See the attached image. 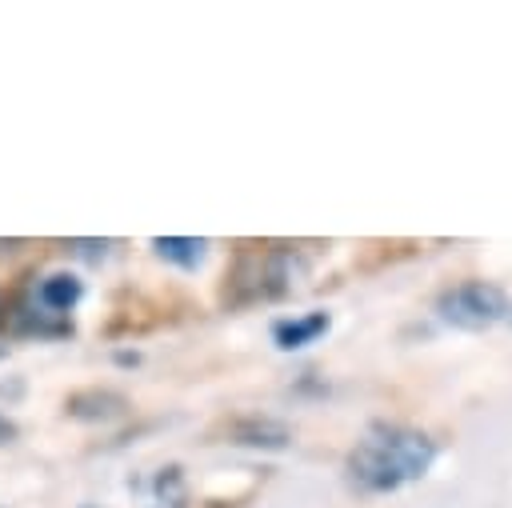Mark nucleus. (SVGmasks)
Returning <instances> with one entry per match:
<instances>
[{"label":"nucleus","instance_id":"9b49d317","mask_svg":"<svg viewBox=\"0 0 512 508\" xmlns=\"http://www.w3.org/2000/svg\"><path fill=\"white\" fill-rule=\"evenodd\" d=\"M16 440V424L8 416H0V444H12Z\"/></svg>","mask_w":512,"mask_h":508},{"label":"nucleus","instance_id":"f257e3e1","mask_svg":"<svg viewBox=\"0 0 512 508\" xmlns=\"http://www.w3.org/2000/svg\"><path fill=\"white\" fill-rule=\"evenodd\" d=\"M432 464H436V440L428 432L396 420H376L344 456V476L356 492L384 496L420 480Z\"/></svg>","mask_w":512,"mask_h":508},{"label":"nucleus","instance_id":"9d476101","mask_svg":"<svg viewBox=\"0 0 512 508\" xmlns=\"http://www.w3.org/2000/svg\"><path fill=\"white\" fill-rule=\"evenodd\" d=\"M112 248H116V240H72V252L88 256V260H104Z\"/></svg>","mask_w":512,"mask_h":508},{"label":"nucleus","instance_id":"7ed1b4c3","mask_svg":"<svg viewBox=\"0 0 512 508\" xmlns=\"http://www.w3.org/2000/svg\"><path fill=\"white\" fill-rule=\"evenodd\" d=\"M228 444L240 448H264V452H284L292 444V428L272 420V416H240L228 424Z\"/></svg>","mask_w":512,"mask_h":508},{"label":"nucleus","instance_id":"f8f14e48","mask_svg":"<svg viewBox=\"0 0 512 508\" xmlns=\"http://www.w3.org/2000/svg\"><path fill=\"white\" fill-rule=\"evenodd\" d=\"M84 508H92V504H84Z\"/></svg>","mask_w":512,"mask_h":508},{"label":"nucleus","instance_id":"39448f33","mask_svg":"<svg viewBox=\"0 0 512 508\" xmlns=\"http://www.w3.org/2000/svg\"><path fill=\"white\" fill-rule=\"evenodd\" d=\"M84 296V280L72 276V272H48L40 284H36V308L52 312V316H68Z\"/></svg>","mask_w":512,"mask_h":508},{"label":"nucleus","instance_id":"0eeeda50","mask_svg":"<svg viewBox=\"0 0 512 508\" xmlns=\"http://www.w3.org/2000/svg\"><path fill=\"white\" fill-rule=\"evenodd\" d=\"M156 256L168 260V264H180V268H196L208 252V240L204 236H156L152 240Z\"/></svg>","mask_w":512,"mask_h":508},{"label":"nucleus","instance_id":"ddd939ff","mask_svg":"<svg viewBox=\"0 0 512 508\" xmlns=\"http://www.w3.org/2000/svg\"><path fill=\"white\" fill-rule=\"evenodd\" d=\"M0 356H4V348H0Z\"/></svg>","mask_w":512,"mask_h":508},{"label":"nucleus","instance_id":"1a4fd4ad","mask_svg":"<svg viewBox=\"0 0 512 508\" xmlns=\"http://www.w3.org/2000/svg\"><path fill=\"white\" fill-rule=\"evenodd\" d=\"M180 484H184V480H180V468H164V472L156 476V492L164 496L168 508H180V492H184Z\"/></svg>","mask_w":512,"mask_h":508},{"label":"nucleus","instance_id":"f03ea898","mask_svg":"<svg viewBox=\"0 0 512 508\" xmlns=\"http://www.w3.org/2000/svg\"><path fill=\"white\" fill-rule=\"evenodd\" d=\"M436 316L460 332H484L496 324H512V296L488 280H464L436 296Z\"/></svg>","mask_w":512,"mask_h":508},{"label":"nucleus","instance_id":"6e6552de","mask_svg":"<svg viewBox=\"0 0 512 508\" xmlns=\"http://www.w3.org/2000/svg\"><path fill=\"white\" fill-rule=\"evenodd\" d=\"M20 332H28V336H72V320L68 316H52V312H44V308H28V312H20V324H16Z\"/></svg>","mask_w":512,"mask_h":508},{"label":"nucleus","instance_id":"20e7f679","mask_svg":"<svg viewBox=\"0 0 512 508\" xmlns=\"http://www.w3.org/2000/svg\"><path fill=\"white\" fill-rule=\"evenodd\" d=\"M68 416L84 420V424H104V420H120L128 412V400L112 388H80L64 400Z\"/></svg>","mask_w":512,"mask_h":508},{"label":"nucleus","instance_id":"423d86ee","mask_svg":"<svg viewBox=\"0 0 512 508\" xmlns=\"http://www.w3.org/2000/svg\"><path fill=\"white\" fill-rule=\"evenodd\" d=\"M328 324H332L328 312H304V316H292V320H276L272 340H276V348L296 352V348H308L312 340H320L328 332Z\"/></svg>","mask_w":512,"mask_h":508}]
</instances>
